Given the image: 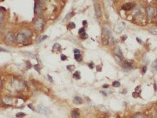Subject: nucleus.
<instances>
[{
    "label": "nucleus",
    "mask_w": 157,
    "mask_h": 118,
    "mask_svg": "<svg viewBox=\"0 0 157 118\" xmlns=\"http://www.w3.org/2000/svg\"><path fill=\"white\" fill-rule=\"evenodd\" d=\"M112 86L115 87H119L120 86V84L119 81H115L112 83Z\"/></svg>",
    "instance_id": "obj_20"
},
{
    "label": "nucleus",
    "mask_w": 157,
    "mask_h": 118,
    "mask_svg": "<svg viewBox=\"0 0 157 118\" xmlns=\"http://www.w3.org/2000/svg\"><path fill=\"white\" fill-rule=\"evenodd\" d=\"M3 101L4 102L7 104V105H11L12 103H13L11 99L8 97H5L4 99H3Z\"/></svg>",
    "instance_id": "obj_16"
},
{
    "label": "nucleus",
    "mask_w": 157,
    "mask_h": 118,
    "mask_svg": "<svg viewBox=\"0 0 157 118\" xmlns=\"http://www.w3.org/2000/svg\"><path fill=\"white\" fill-rule=\"evenodd\" d=\"M146 70H147V68H146V66H144L142 68V73L143 74H145L146 72Z\"/></svg>",
    "instance_id": "obj_35"
},
{
    "label": "nucleus",
    "mask_w": 157,
    "mask_h": 118,
    "mask_svg": "<svg viewBox=\"0 0 157 118\" xmlns=\"http://www.w3.org/2000/svg\"><path fill=\"white\" fill-rule=\"evenodd\" d=\"M67 68L70 72H72V71L74 70L75 67H74V65H68V66H67Z\"/></svg>",
    "instance_id": "obj_22"
},
{
    "label": "nucleus",
    "mask_w": 157,
    "mask_h": 118,
    "mask_svg": "<svg viewBox=\"0 0 157 118\" xmlns=\"http://www.w3.org/2000/svg\"><path fill=\"white\" fill-rule=\"evenodd\" d=\"M133 118H144L143 116L140 115V114H138V115L135 116Z\"/></svg>",
    "instance_id": "obj_36"
},
{
    "label": "nucleus",
    "mask_w": 157,
    "mask_h": 118,
    "mask_svg": "<svg viewBox=\"0 0 157 118\" xmlns=\"http://www.w3.org/2000/svg\"><path fill=\"white\" fill-rule=\"evenodd\" d=\"M83 32H85V29L84 28H81L79 29V34H80V33H83Z\"/></svg>",
    "instance_id": "obj_34"
},
{
    "label": "nucleus",
    "mask_w": 157,
    "mask_h": 118,
    "mask_svg": "<svg viewBox=\"0 0 157 118\" xmlns=\"http://www.w3.org/2000/svg\"><path fill=\"white\" fill-rule=\"evenodd\" d=\"M2 18H3V13H2V11L0 9V22H1V20H2Z\"/></svg>",
    "instance_id": "obj_32"
},
{
    "label": "nucleus",
    "mask_w": 157,
    "mask_h": 118,
    "mask_svg": "<svg viewBox=\"0 0 157 118\" xmlns=\"http://www.w3.org/2000/svg\"><path fill=\"white\" fill-rule=\"evenodd\" d=\"M34 68H35V70H36L38 72L40 73V70L41 69V68H40V67L39 66L38 64L35 65V66H34Z\"/></svg>",
    "instance_id": "obj_28"
},
{
    "label": "nucleus",
    "mask_w": 157,
    "mask_h": 118,
    "mask_svg": "<svg viewBox=\"0 0 157 118\" xmlns=\"http://www.w3.org/2000/svg\"><path fill=\"white\" fill-rule=\"evenodd\" d=\"M32 67V65L29 61H27V64H26V67H27V69H30L31 67Z\"/></svg>",
    "instance_id": "obj_27"
},
{
    "label": "nucleus",
    "mask_w": 157,
    "mask_h": 118,
    "mask_svg": "<svg viewBox=\"0 0 157 118\" xmlns=\"http://www.w3.org/2000/svg\"><path fill=\"white\" fill-rule=\"evenodd\" d=\"M28 107H29V108H30L31 110H35V108H34V107H33V106H32L31 105H30H30H28Z\"/></svg>",
    "instance_id": "obj_37"
},
{
    "label": "nucleus",
    "mask_w": 157,
    "mask_h": 118,
    "mask_svg": "<svg viewBox=\"0 0 157 118\" xmlns=\"http://www.w3.org/2000/svg\"><path fill=\"white\" fill-rule=\"evenodd\" d=\"M82 101L83 100L81 97L79 96H76L73 99V103L76 105H80L82 103Z\"/></svg>",
    "instance_id": "obj_12"
},
{
    "label": "nucleus",
    "mask_w": 157,
    "mask_h": 118,
    "mask_svg": "<svg viewBox=\"0 0 157 118\" xmlns=\"http://www.w3.org/2000/svg\"><path fill=\"white\" fill-rule=\"evenodd\" d=\"M44 23V22L43 19L41 18H38L34 22V27H35V28L37 30L41 31L42 30V27H43Z\"/></svg>",
    "instance_id": "obj_2"
},
{
    "label": "nucleus",
    "mask_w": 157,
    "mask_h": 118,
    "mask_svg": "<svg viewBox=\"0 0 157 118\" xmlns=\"http://www.w3.org/2000/svg\"><path fill=\"white\" fill-rule=\"evenodd\" d=\"M103 87L105 88H107L109 87V84H104L103 86Z\"/></svg>",
    "instance_id": "obj_42"
},
{
    "label": "nucleus",
    "mask_w": 157,
    "mask_h": 118,
    "mask_svg": "<svg viewBox=\"0 0 157 118\" xmlns=\"http://www.w3.org/2000/svg\"><path fill=\"white\" fill-rule=\"evenodd\" d=\"M46 0H38V4L41 5L44 4L45 2H46Z\"/></svg>",
    "instance_id": "obj_30"
},
{
    "label": "nucleus",
    "mask_w": 157,
    "mask_h": 118,
    "mask_svg": "<svg viewBox=\"0 0 157 118\" xmlns=\"http://www.w3.org/2000/svg\"><path fill=\"white\" fill-rule=\"evenodd\" d=\"M80 116V113L78 109H74L72 112V117L73 118H78Z\"/></svg>",
    "instance_id": "obj_11"
},
{
    "label": "nucleus",
    "mask_w": 157,
    "mask_h": 118,
    "mask_svg": "<svg viewBox=\"0 0 157 118\" xmlns=\"http://www.w3.org/2000/svg\"><path fill=\"white\" fill-rule=\"evenodd\" d=\"M21 33H23L24 35L27 38H29L30 37H31V36L32 35V33L30 30H22L21 31Z\"/></svg>",
    "instance_id": "obj_13"
},
{
    "label": "nucleus",
    "mask_w": 157,
    "mask_h": 118,
    "mask_svg": "<svg viewBox=\"0 0 157 118\" xmlns=\"http://www.w3.org/2000/svg\"><path fill=\"white\" fill-rule=\"evenodd\" d=\"M154 87H154V88H155V90L156 91V90H157V88H156V84H155V83L154 84Z\"/></svg>",
    "instance_id": "obj_47"
},
{
    "label": "nucleus",
    "mask_w": 157,
    "mask_h": 118,
    "mask_svg": "<svg viewBox=\"0 0 157 118\" xmlns=\"http://www.w3.org/2000/svg\"><path fill=\"white\" fill-rule=\"evenodd\" d=\"M35 111L41 114L48 115L50 113V110L44 106H37L35 107Z\"/></svg>",
    "instance_id": "obj_1"
},
{
    "label": "nucleus",
    "mask_w": 157,
    "mask_h": 118,
    "mask_svg": "<svg viewBox=\"0 0 157 118\" xmlns=\"http://www.w3.org/2000/svg\"><path fill=\"white\" fill-rule=\"evenodd\" d=\"M82 24L83 25H86L87 24V21H86V20H84V21H83Z\"/></svg>",
    "instance_id": "obj_43"
},
{
    "label": "nucleus",
    "mask_w": 157,
    "mask_h": 118,
    "mask_svg": "<svg viewBox=\"0 0 157 118\" xmlns=\"http://www.w3.org/2000/svg\"><path fill=\"white\" fill-rule=\"evenodd\" d=\"M153 118H157V113L153 115Z\"/></svg>",
    "instance_id": "obj_46"
},
{
    "label": "nucleus",
    "mask_w": 157,
    "mask_h": 118,
    "mask_svg": "<svg viewBox=\"0 0 157 118\" xmlns=\"http://www.w3.org/2000/svg\"><path fill=\"white\" fill-rule=\"evenodd\" d=\"M100 67V66H96L97 70H98V72H101V71H102V67Z\"/></svg>",
    "instance_id": "obj_38"
},
{
    "label": "nucleus",
    "mask_w": 157,
    "mask_h": 118,
    "mask_svg": "<svg viewBox=\"0 0 157 118\" xmlns=\"http://www.w3.org/2000/svg\"><path fill=\"white\" fill-rule=\"evenodd\" d=\"M133 5L132 3H126L123 5L122 7V9L125 11H128L130 10L133 7Z\"/></svg>",
    "instance_id": "obj_9"
},
{
    "label": "nucleus",
    "mask_w": 157,
    "mask_h": 118,
    "mask_svg": "<svg viewBox=\"0 0 157 118\" xmlns=\"http://www.w3.org/2000/svg\"><path fill=\"white\" fill-rule=\"evenodd\" d=\"M60 50V46L59 44L57 43H55V44L54 45V46H53V50Z\"/></svg>",
    "instance_id": "obj_25"
},
{
    "label": "nucleus",
    "mask_w": 157,
    "mask_h": 118,
    "mask_svg": "<svg viewBox=\"0 0 157 118\" xmlns=\"http://www.w3.org/2000/svg\"><path fill=\"white\" fill-rule=\"evenodd\" d=\"M74 54H80V51L79 49H77V48H75L74 50Z\"/></svg>",
    "instance_id": "obj_31"
},
{
    "label": "nucleus",
    "mask_w": 157,
    "mask_h": 118,
    "mask_svg": "<svg viewBox=\"0 0 157 118\" xmlns=\"http://www.w3.org/2000/svg\"><path fill=\"white\" fill-rule=\"evenodd\" d=\"M100 93H101V94H102L104 96H107V94H106V93H105V92H103V91H100Z\"/></svg>",
    "instance_id": "obj_40"
},
{
    "label": "nucleus",
    "mask_w": 157,
    "mask_h": 118,
    "mask_svg": "<svg viewBox=\"0 0 157 118\" xmlns=\"http://www.w3.org/2000/svg\"><path fill=\"white\" fill-rule=\"evenodd\" d=\"M150 68H151V72L153 74H156L157 73V59L152 62Z\"/></svg>",
    "instance_id": "obj_7"
},
{
    "label": "nucleus",
    "mask_w": 157,
    "mask_h": 118,
    "mask_svg": "<svg viewBox=\"0 0 157 118\" xmlns=\"http://www.w3.org/2000/svg\"><path fill=\"white\" fill-rule=\"evenodd\" d=\"M0 85H1V80H0Z\"/></svg>",
    "instance_id": "obj_48"
},
{
    "label": "nucleus",
    "mask_w": 157,
    "mask_h": 118,
    "mask_svg": "<svg viewBox=\"0 0 157 118\" xmlns=\"http://www.w3.org/2000/svg\"><path fill=\"white\" fill-rule=\"evenodd\" d=\"M0 51H8L7 49L5 48H2V47H0Z\"/></svg>",
    "instance_id": "obj_41"
},
{
    "label": "nucleus",
    "mask_w": 157,
    "mask_h": 118,
    "mask_svg": "<svg viewBox=\"0 0 157 118\" xmlns=\"http://www.w3.org/2000/svg\"><path fill=\"white\" fill-rule=\"evenodd\" d=\"M94 10H95L96 15L98 17H100L102 15V11L100 7V5H99V4H94Z\"/></svg>",
    "instance_id": "obj_5"
},
{
    "label": "nucleus",
    "mask_w": 157,
    "mask_h": 118,
    "mask_svg": "<svg viewBox=\"0 0 157 118\" xmlns=\"http://www.w3.org/2000/svg\"><path fill=\"white\" fill-rule=\"evenodd\" d=\"M132 95L134 98H137V97H140V94L138 93H137V92H133L132 94Z\"/></svg>",
    "instance_id": "obj_24"
},
{
    "label": "nucleus",
    "mask_w": 157,
    "mask_h": 118,
    "mask_svg": "<svg viewBox=\"0 0 157 118\" xmlns=\"http://www.w3.org/2000/svg\"><path fill=\"white\" fill-rule=\"evenodd\" d=\"M89 67L90 68H91V69H93V63H90L89 64Z\"/></svg>",
    "instance_id": "obj_39"
},
{
    "label": "nucleus",
    "mask_w": 157,
    "mask_h": 118,
    "mask_svg": "<svg viewBox=\"0 0 157 118\" xmlns=\"http://www.w3.org/2000/svg\"><path fill=\"white\" fill-rule=\"evenodd\" d=\"M149 33H151L153 35H157V28H152V29L149 30Z\"/></svg>",
    "instance_id": "obj_21"
},
{
    "label": "nucleus",
    "mask_w": 157,
    "mask_h": 118,
    "mask_svg": "<svg viewBox=\"0 0 157 118\" xmlns=\"http://www.w3.org/2000/svg\"><path fill=\"white\" fill-rule=\"evenodd\" d=\"M135 90L136 92L139 93V94H140V92H141V88H140V86H137V87H136L135 89Z\"/></svg>",
    "instance_id": "obj_26"
},
{
    "label": "nucleus",
    "mask_w": 157,
    "mask_h": 118,
    "mask_svg": "<svg viewBox=\"0 0 157 118\" xmlns=\"http://www.w3.org/2000/svg\"><path fill=\"white\" fill-rule=\"evenodd\" d=\"M136 40H137V41H138V42H139V43H140V42H141V41H140V40L139 38H136Z\"/></svg>",
    "instance_id": "obj_45"
},
{
    "label": "nucleus",
    "mask_w": 157,
    "mask_h": 118,
    "mask_svg": "<svg viewBox=\"0 0 157 118\" xmlns=\"http://www.w3.org/2000/svg\"><path fill=\"white\" fill-rule=\"evenodd\" d=\"M68 27H69L70 28H71V29H73V28H76V24L74 22H70V23L68 24Z\"/></svg>",
    "instance_id": "obj_23"
},
{
    "label": "nucleus",
    "mask_w": 157,
    "mask_h": 118,
    "mask_svg": "<svg viewBox=\"0 0 157 118\" xmlns=\"http://www.w3.org/2000/svg\"><path fill=\"white\" fill-rule=\"evenodd\" d=\"M80 34V37L83 39H86L87 37H88V35H87V34H86V32H83V33H80V34Z\"/></svg>",
    "instance_id": "obj_19"
},
{
    "label": "nucleus",
    "mask_w": 157,
    "mask_h": 118,
    "mask_svg": "<svg viewBox=\"0 0 157 118\" xmlns=\"http://www.w3.org/2000/svg\"><path fill=\"white\" fill-rule=\"evenodd\" d=\"M26 114H25L24 113H22V112H18L16 114V117L17 118H22L23 117H24Z\"/></svg>",
    "instance_id": "obj_18"
},
{
    "label": "nucleus",
    "mask_w": 157,
    "mask_h": 118,
    "mask_svg": "<svg viewBox=\"0 0 157 118\" xmlns=\"http://www.w3.org/2000/svg\"><path fill=\"white\" fill-rule=\"evenodd\" d=\"M146 13L149 18L152 17L155 14V8L152 7H149L146 8Z\"/></svg>",
    "instance_id": "obj_6"
},
{
    "label": "nucleus",
    "mask_w": 157,
    "mask_h": 118,
    "mask_svg": "<svg viewBox=\"0 0 157 118\" xmlns=\"http://www.w3.org/2000/svg\"><path fill=\"white\" fill-rule=\"evenodd\" d=\"M34 12L38 15H40L42 13L41 7H40L39 4L37 2H35V5H34Z\"/></svg>",
    "instance_id": "obj_8"
},
{
    "label": "nucleus",
    "mask_w": 157,
    "mask_h": 118,
    "mask_svg": "<svg viewBox=\"0 0 157 118\" xmlns=\"http://www.w3.org/2000/svg\"><path fill=\"white\" fill-rule=\"evenodd\" d=\"M47 37H48V36H47V35H42V36L41 37V39H40V40H41V41H44V40L45 39L47 38Z\"/></svg>",
    "instance_id": "obj_33"
},
{
    "label": "nucleus",
    "mask_w": 157,
    "mask_h": 118,
    "mask_svg": "<svg viewBox=\"0 0 157 118\" xmlns=\"http://www.w3.org/2000/svg\"><path fill=\"white\" fill-rule=\"evenodd\" d=\"M16 38L18 42H21V43H25V42L27 40V38L24 35L23 33H22L21 32L17 34Z\"/></svg>",
    "instance_id": "obj_4"
},
{
    "label": "nucleus",
    "mask_w": 157,
    "mask_h": 118,
    "mask_svg": "<svg viewBox=\"0 0 157 118\" xmlns=\"http://www.w3.org/2000/svg\"><path fill=\"white\" fill-rule=\"evenodd\" d=\"M74 59H75L76 60L78 61H81V59H82V57H81V55L80 54H74Z\"/></svg>",
    "instance_id": "obj_17"
},
{
    "label": "nucleus",
    "mask_w": 157,
    "mask_h": 118,
    "mask_svg": "<svg viewBox=\"0 0 157 118\" xmlns=\"http://www.w3.org/2000/svg\"><path fill=\"white\" fill-rule=\"evenodd\" d=\"M48 79H49V80L51 81H51H53V79H52V77L48 75Z\"/></svg>",
    "instance_id": "obj_44"
},
{
    "label": "nucleus",
    "mask_w": 157,
    "mask_h": 118,
    "mask_svg": "<svg viewBox=\"0 0 157 118\" xmlns=\"http://www.w3.org/2000/svg\"><path fill=\"white\" fill-rule=\"evenodd\" d=\"M5 41L7 42V44H11L13 42L15 41V36L12 33H9V34H7V36L5 37Z\"/></svg>",
    "instance_id": "obj_3"
},
{
    "label": "nucleus",
    "mask_w": 157,
    "mask_h": 118,
    "mask_svg": "<svg viewBox=\"0 0 157 118\" xmlns=\"http://www.w3.org/2000/svg\"><path fill=\"white\" fill-rule=\"evenodd\" d=\"M73 78H74V79H76V80H79V79H81L80 72H78V71H76V72H74V73L73 74Z\"/></svg>",
    "instance_id": "obj_14"
},
{
    "label": "nucleus",
    "mask_w": 157,
    "mask_h": 118,
    "mask_svg": "<svg viewBox=\"0 0 157 118\" xmlns=\"http://www.w3.org/2000/svg\"><path fill=\"white\" fill-rule=\"evenodd\" d=\"M123 66L126 68H130L132 66V62L130 61H125L123 63Z\"/></svg>",
    "instance_id": "obj_15"
},
{
    "label": "nucleus",
    "mask_w": 157,
    "mask_h": 118,
    "mask_svg": "<svg viewBox=\"0 0 157 118\" xmlns=\"http://www.w3.org/2000/svg\"><path fill=\"white\" fill-rule=\"evenodd\" d=\"M114 52H115V54L116 56L119 57L120 58V59H122L123 53H122V52L121 51V50H120V48H118V47H116V48L114 49Z\"/></svg>",
    "instance_id": "obj_10"
},
{
    "label": "nucleus",
    "mask_w": 157,
    "mask_h": 118,
    "mask_svg": "<svg viewBox=\"0 0 157 118\" xmlns=\"http://www.w3.org/2000/svg\"><path fill=\"white\" fill-rule=\"evenodd\" d=\"M67 56H66L65 55H64V54H62V55H61V60H62V61H64V60H67Z\"/></svg>",
    "instance_id": "obj_29"
}]
</instances>
